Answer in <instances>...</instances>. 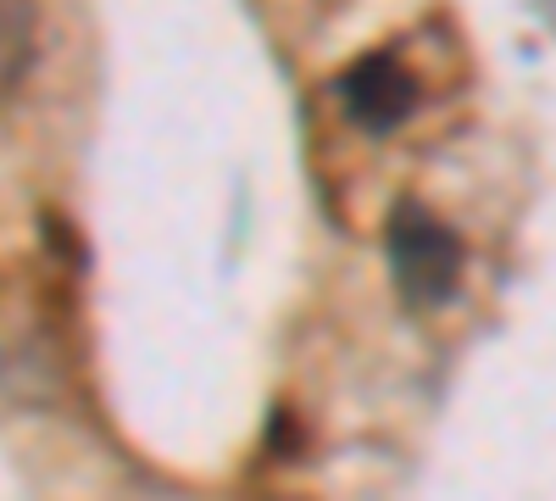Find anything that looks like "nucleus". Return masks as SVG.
<instances>
[{
    "label": "nucleus",
    "mask_w": 556,
    "mask_h": 501,
    "mask_svg": "<svg viewBox=\"0 0 556 501\" xmlns=\"http://www.w3.org/2000/svg\"><path fill=\"white\" fill-rule=\"evenodd\" d=\"M390 273L406 306H440L462 279V240L424 201H401L390 212Z\"/></svg>",
    "instance_id": "1"
},
{
    "label": "nucleus",
    "mask_w": 556,
    "mask_h": 501,
    "mask_svg": "<svg viewBox=\"0 0 556 501\" xmlns=\"http://www.w3.org/2000/svg\"><path fill=\"white\" fill-rule=\"evenodd\" d=\"M340 101H345V112H351L362 128L384 134V128H395V123L412 117V107H417V78L401 67V57L374 51V57H362V62L345 67Z\"/></svg>",
    "instance_id": "2"
},
{
    "label": "nucleus",
    "mask_w": 556,
    "mask_h": 501,
    "mask_svg": "<svg viewBox=\"0 0 556 501\" xmlns=\"http://www.w3.org/2000/svg\"><path fill=\"white\" fill-rule=\"evenodd\" d=\"M39 57V7L34 0H0V101L28 78Z\"/></svg>",
    "instance_id": "3"
}]
</instances>
